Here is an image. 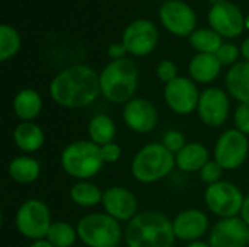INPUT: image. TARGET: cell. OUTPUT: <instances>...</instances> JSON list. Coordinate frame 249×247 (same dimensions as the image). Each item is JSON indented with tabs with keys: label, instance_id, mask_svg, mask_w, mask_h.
<instances>
[{
	"label": "cell",
	"instance_id": "5b68a950",
	"mask_svg": "<svg viewBox=\"0 0 249 247\" xmlns=\"http://www.w3.org/2000/svg\"><path fill=\"white\" fill-rule=\"evenodd\" d=\"M61 166L67 175L79 181H88L98 175L104 166L101 147L90 140L74 141L63 150Z\"/></svg>",
	"mask_w": 249,
	"mask_h": 247
},
{
	"label": "cell",
	"instance_id": "d4e9b609",
	"mask_svg": "<svg viewBox=\"0 0 249 247\" xmlns=\"http://www.w3.org/2000/svg\"><path fill=\"white\" fill-rule=\"evenodd\" d=\"M88 134L92 143L102 147L114 141L117 134V127L112 118H109L108 115H96L89 121Z\"/></svg>",
	"mask_w": 249,
	"mask_h": 247
},
{
	"label": "cell",
	"instance_id": "7a4b0ae2",
	"mask_svg": "<svg viewBox=\"0 0 249 247\" xmlns=\"http://www.w3.org/2000/svg\"><path fill=\"white\" fill-rule=\"evenodd\" d=\"M128 247H172L174 223L159 211H142L130 220L124 230Z\"/></svg>",
	"mask_w": 249,
	"mask_h": 247
},
{
	"label": "cell",
	"instance_id": "60d3db41",
	"mask_svg": "<svg viewBox=\"0 0 249 247\" xmlns=\"http://www.w3.org/2000/svg\"><path fill=\"white\" fill-rule=\"evenodd\" d=\"M207 1H210L213 6H216V4H219V3H223V1H226V0H207Z\"/></svg>",
	"mask_w": 249,
	"mask_h": 247
},
{
	"label": "cell",
	"instance_id": "7c38bea8",
	"mask_svg": "<svg viewBox=\"0 0 249 247\" xmlns=\"http://www.w3.org/2000/svg\"><path fill=\"white\" fill-rule=\"evenodd\" d=\"M198 87L194 80L187 77H177L165 86L163 96L171 111L178 115H188L198 108L200 100Z\"/></svg>",
	"mask_w": 249,
	"mask_h": 247
},
{
	"label": "cell",
	"instance_id": "f1b7e54d",
	"mask_svg": "<svg viewBox=\"0 0 249 247\" xmlns=\"http://www.w3.org/2000/svg\"><path fill=\"white\" fill-rule=\"evenodd\" d=\"M20 48V36L10 25H0V61H7L18 54Z\"/></svg>",
	"mask_w": 249,
	"mask_h": 247
},
{
	"label": "cell",
	"instance_id": "277c9868",
	"mask_svg": "<svg viewBox=\"0 0 249 247\" xmlns=\"http://www.w3.org/2000/svg\"><path fill=\"white\" fill-rule=\"evenodd\" d=\"M175 154L162 143H150L137 151L131 163V173L142 183H155L166 178L175 167Z\"/></svg>",
	"mask_w": 249,
	"mask_h": 247
},
{
	"label": "cell",
	"instance_id": "ac0fdd59",
	"mask_svg": "<svg viewBox=\"0 0 249 247\" xmlns=\"http://www.w3.org/2000/svg\"><path fill=\"white\" fill-rule=\"evenodd\" d=\"M172 223L177 239L184 242H198L209 230L207 215L196 208L181 211Z\"/></svg>",
	"mask_w": 249,
	"mask_h": 247
},
{
	"label": "cell",
	"instance_id": "2e32d148",
	"mask_svg": "<svg viewBox=\"0 0 249 247\" xmlns=\"http://www.w3.org/2000/svg\"><path fill=\"white\" fill-rule=\"evenodd\" d=\"M209 245L212 247L249 246V227L241 217L220 220L210 231Z\"/></svg>",
	"mask_w": 249,
	"mask_h": 247
},
{
	"label": "cell",
	"instance_id": "5bb4252c",
	"mask_svg": "<svg viewBox=\"0 0 249 247\" xmlns=\"http://www.w3.org/2000/svg\"><path fill=\"white\" fill-rule=\"evenodd\" d=\"M209 23L222 38H236L245 28V17L235 3L223 1L210 9Z\"/></svg>",
	"mask_w": 249,
	"mask_h": 247
},
{
	"label": "cell",
	"instance_id": "4fadbf2b",
	"mask_svg": "<svg viewBox=\"0 0 249 247\" xmlns=\"http://www.w3.org/2000/svg\"><path fill=\"white\" fill-rule=\"evenodd\" d=\"M198 116L207 127L223 125L231 114V100L225 90L219 87H209L200 95Z\"/></svg>",
	"mask_w": 249,
	"mask_h": 247
},
{
	"label": "cell",
	"instance_id": "6da1fadb",
	"mask_svg": "<svg viewBox=\"0 0 249 247\" xmlns=\"http://www.w3.org/2000/svg\"><path fill=\"white\" fill-rule=\"evenodd\" d=\"M53 100L66 109H82L101 95L99 74L89 66L74 64L61 70L50 84Z\"/></svg>",
	"mask_w": 249,
	"mask_h": 247
},
{
	"label": "cell",
	"instance_id": "30bf717a",
	"mask_svg": "<svg viewBox=\"0 0 249 247\" xmlns=\"http://www.w3.org/2000/svg\"><path fill=\"white\" fill-rule=\"evenodd\" d=\"M121 42L134 57L149 55L159 42V31L152 20L136 19L123 32Z\"/></svg>",
	"mask_w": 249,
	"mask_h": 247
},
{
	"label": "cell",
	"instance_id": "9c48e42d",
	"mask_svg": "<svg viewBox=\"0 0 249 247\" xmlns=\"http://www.w3.org/2000/svg\"><path fill=\"white\" fill-rule=\"evenodd\" d=\"M249 153V141L245 134L235 130H226L217 138L214 147V160L223 167V170L239 169Z\"/></svg>",
	"mask_w": 249,
	"mask_h": 247
},
{
	"label": "cell",
	"instance_id": "484cf974",
	"mask_svg": "<svg viewBox=\"0 0 249 247\" xmlns=\"http://www.w3.org/2000/svg\"><path fill=\"white\" fill-rule=\"evenodd\" d=\"M70 198L79 207L89 208L102 202L104 192L95 183L88 181H80L70 188Z\"/></svg>",
	"mask_w": 249,
	"mask_h": 247
},
{
	"label": "cell",
	"instance_id": "8fae6325",
	"mask_svg": "<svg viewBox=\"0 0 249 247\" xmlns=\"http://www.w3.org/2000/svg\"><path fill=\"white\" fill-rule=\"evenodd\" d=\"M159 19L165 29L177 36H190L197 26L196 12L182 0L165 1L159 10Z\"/></svg>",
	"mask_w": 249,
	"mask_h": 247
},
{
	"label": "cell",
	"instance_id": "4dcf8cb0",
	"mask_svg": "<svg viewBox=\"0 0 249 247\" xmlns=\"http://www.w3.org/2000/svg\"><path fill=\"white\" fill-rule=\"evenodd\" d=\"M239 55H241V48H238L233 44H223L216 52V57L219 58L222 66H235L238 63Z\"/></svg>",
	"mask_w": 249,
	"mask_h": 247
},
{
	"label": "cell",
	"instance_id": "7402d4cb",
	"mask_svg": "<svg viewBox=\"0 0 249 247\" xmlns=\"http://www.w3.org/2000/svg\"><path fill=\"white\" fill-rule=\"evenodd\" d=\"M13 141L16 147L26 153H34L44 146L45 135L35 122H20L13 131Z\"/></svg>",
	"mask_w": 249,
	"mask_h": 247
},
{
	"label": "cell",
	"instance_id": "9a60e30c",
	"mask_svg": "<svg viewBox=\"0 0 249 247\" xmlns=\"http://www.w3.org/2000/svg\"><path fill=\"white\" fill-rule=\"evenodd\" d=\"M158 118L156 106L143 98L131 99L123 109V119L125 125L137 134H147L153 131L158 125Z\"/></svg>",
	"mask_w": 249,
	"mask_h": 247
},
{
	"label": "cell",
	"instance_id": "d6986e66",
	"mask_svg": "<svg viewBox=\"0 0 249 247\" xmlns=\"http://www.w3.org/2000/svg\"><path fill=\"white\" fill-rule=\"evenodd\" d=\"M190 76L197 83H210L217 79L222 70V63L216 57V54H204L198 52L193 57L188 66Z\"/></svg>",
	"mask_w": 249,
	"mask_h": 247
},
{
	"label": "cell",
	"instance_id": "52a82bcc",
	"mask_svg": "<svg viewBox=\"0 0 249 247\" xmlns=\"http://www.w3.org/2000/svg\"><path fill=\"white\" fill-rule=\"evenodd\" d=\"M15 224L18 231L31 240H42L51 227L50 208L41 199H28L16 211Z\"/></svg>",
	"mask_w": 249,
	"mask_h": 247
},
{
	"label": "cell",
	"instance_id": "e0dca14e",
	"mask_svg": "<svg viewBox=\"0 0 249 247\" xmlns=\"http://www.w3.org/2000/svg\"><path fill=\"white\" fill-rule=\"evenodd\" d=\"M102 205L105 208V213L117 221L128 223L139 214V202L136 195L123 186L108 188L104 192Z\"/></svg>",
	"mask_w": 249,
	"mask_h": 247
},
{
	"label": "cell",
	"instance_id": "4316f807",
	"mask_svg": "<svg viewBox=\"0 0 249 247\" xmlns=\"http://www.w3.org/2000/svg\"><path fill=\"white\" fill-rule=\"evenodd\" d=\"M190 44L198 52H204V54H216L217 49L223 45L222 36L212 28L210 29H207V28L196 29L190 35Z\"/></svg>",
	"mask_w": 249,
	"mask_h": 247
},
{
	"label": "cell",
	"instance_id": "b9f144b4",
	"mask_svg": "<svg viewBox=\"0 0 249 247\" xmlns=\"http://www.w3.org/2000/svg\"><path fill=\"white\" fill-rule=\"evenodd\" d=\"M245 28H247V29H249V16H247V17H245Z\"/></svg>",
	"mask_w": 249,
	"mask_h": 247
},
{
	"label": "cell",
	"instance_id": "836d02e7",
	"mask_svg": "<svg viewBox=\"0 0 249 247\" xmlns=\"http://www.w3.org/2000/svg\"><path fill=\"white\" fill-rule=\"evenodd\" d=\"M233 119L236 130L249 135V103H239V106L235 109Z\"/></svg>",
	"mask_w": 249,
	"mask_h": 247
},
{
	"label": "cell",
	"instance_id": "ba28073f",
	"mask_svg": "<svg viewBox=\"0 0 249 247\" xmlns=\"http://www.w3.org/2000/svg\"><path fill=\"white\" fill-rule=\"evenodd\" d=\"M244 199L242 191L235 183L228 181L209 185L204 192L207 208L222 220L238 217V214H241Z\"/></svg>",
	"mask_w": 249,
	"mask_h": 247
},
{
	"label": "cell",
	"instance_id": "8d00e7d4",
	"mask_svg": "<svg viewBox=\"0 0 249 247\" xmlns=\"http://www.w3.org/2000/svg\"><path fill=\"white\" fill-rule=\"evenodd\" d=\"M241 218L249 227V195L244 199V205H242V210H241Z\"/></svg>",
	"mask_w": 249,
	"mask_h": 247
},
{
	"label": "cell",
	"instance_id": "cb8c5ba5",
	"mask_svg": "<svg viewBox=\"0 0 249 247\" xmlns=\"http://www.w3.org/2000/svg\"><path fill=\"white\" fill-rule=\"evenodd\" d=\"M7 172H9V176L15 182L26 185V183L35 182L39 178L41 166L38 160L28 157V156H20V157L13 159L9 163Z\"/></svg>",
	"mask_w": 249,
	"mask_h": 247
},
{
	"label": "cell",
	"instance_id": "ab89813d",
	"mask_svg": "<svg viewBox=\"0 0 249 247\" xmlns=\"http://www.w3.org/2000/svg\"><path fill=\"white\" fill-rule=\"evenodd\" d=\"M187 247H212L209 243H204V242H193L190 243Z\"/></svg>",
	"mask_w": 249,
	"mask_h": 247
},
{
	"label": "cell",
	"instance_id": "8992f818",
	"mask_svg": "<svg viewBox=\"0 0 249 247\" xmlns=\"http://www.w3.org/2000/svg\"><path fill=\"white\" fill-rule=\"evenodd\" d=\"M76 230L77 237L88 247H117L123 237L120 223L107 213H93L82 217Z\"/></svg>",
	"mask_w": 249,
	"mask_h": 247
},
{
	"label": "cell",
	"instance_id": "f35d334b",
	"mask_svg": "<svg viewBox=\"0 0 249 247\" xmlns=\"http://www.w3.org/2000/svg\"><path fill=\"white\" fill-rule=\"evenodd\" d=\"M29 247H54L47 239H42V240H35Z\"/></svg>",
	"mask_w": 249,
	"mask_h": 247
},
{
	"label": "cell",
	"instance_id": "603a6c76",
	"mask_svg": "<svg viewBox=\"0 0 249 247\" xmlns=\"http://www.w3.org/2000/svg\"><path fill=\"white\" fill-rule=\"evenodd\" d=\"M42 109V99L34 89H23L18 92L13 99V111L22 122L34 121Z\"/></svg>",
	"mask_w": 249,
	"mask_h": 247
},
{
	"label": "cell",
	"instance_id": "d6a6232c",
	"mask_svg": "<svg viewBox=\"0 0 249 247\" xmlns=\"http://www.w3.org/2000/svg\"><path fill=\"white\" fill-rule=\"evenodd\" d=\"M156 74H158V79L162 83L168 84V83H171L172 80H175L178 77V68H177V66H175L174 61H171V60H162L158 64Z\"/></svg>",
	"mask_w": 249,
	"mask_h": 247
},
{
	"label": "cell",
	"instance_id": "83f0119b",
	"mask_svg": "<svg viewBox=\"0 0 249 247\" xmlns=\"http://www.w3.org/2000/svg\"><path fill=\"white\" fill-rule=\"evenodd\" d=\"M45 239L54 247H71L77 239V230L66 221H57L51 224Z\"/></svg>",
	"mask_w": 249,
	"mask_h": 247
},
{
	"label": "cell",
	"instance_id": "74e56055",
	"mask_svg": "<svg viewBox=\"0 0 249 247\" xmlns=\"http://www.w3.org/2000/svg\"><path fill=\"white\" fill-rule=\"evenodd\" d=\"M241 55L245 58V61H249V36L241 45Z\"/></svg>",
	"mask_w": 249,
	"mask_h": 247
},
{
	"label": "cell",
	"instance_id": "f546056e",
	"mask_svg": "<svg viewBox=\"0 0 249 247\" xmlns=\"http://www.w3.org/2000/svg\"><path fill=\"white\" fill-rule=\"evenodd\" d=\"M162 144L172 154H178L187 146V141H185V135L181 131L169 130L168 132H165V135L162 138Z\"/></svg>",
	"mask_w": 249,
	"mask_h": 247
},
{
	"label": "cell",
	"instance_id": "e575fe53",
	"mask_svg": "<svg viewBox=\"0 0 249 247\" xmlns=\"http://www.w3.org/2000/svg\"><path fill=\"white\" fill-rule=\"evenodd\" d=\"M101 156L104 163H115L121 157V147L117 143H109L101 147Z\"/></svg>",
	"mask_w": 249,
	"mask_h": 247
},
{
	"label": "cell",
	"instance_id": "1f68e13d",
	"mask_svg": "<svg viewBox=\"0 0 249 247\" xmlns=\"http://www.w3.org/2000/svg\"><path fill=\"white\" fill-rule=\"evenodd\" d=\"M222 173H223V167H222L216 160H210V162L200 170L201 181H203L204 183H207V185H213V183L220 182Z\"/></svg>",
	"mask_w": 249,
	"mask_h": 247
},
{
	"label": "cell",
	"instance_id": "d590c367",
	"mask_svg": "<svg viewBox=\"0 0 249 247\" xmlns=\"http://www.w3.org/2000/svg\"><path fill=\"white\" fill-rule=\"evenodd\" d=\"M125 54H127V48L124 47L123 42H112L108 48V55L112 58V60H121V58H125Z\"/></svg>",
	"mask_w": 249,
	"mask_h": 247
},
{
	"label": "cell",
	"instance_id": "ffe728a7",
	"mask_svg": "<svg viewBox=\"0 0 249 247\" xmlns=\"http://www.w3.org/2000/svg\"><path fill=\"white\" fill-rule=\"evenodd\" d=\"M226 87L229 95L239 103H249V61L236 63L229 68Z\"/></svg>",
	"mask_w": 249,
	"mask_h": 247
},
{
	"label": "cell",
	"instance_id": "7bdbcfd3",
	"mask_svg": "<svg viewBox=\"0 0 249 247\" xmlns=\"http://www.w3.org/2000/svg\"><path fill=\"white\" fill-rule=\"evenodd\" d=\"M165 1H171V0H165Z\"/></svg>",
	"mask_w": 249,
	"mask_h": 247
},
{
	"label": "cell",
	"instance_id": "44dd1931",
	"mask_svg": "<svg viewBox=\"0 0 249 247\" xmlns=\"http://www.w3.org/2000/svg\"><path fill=\"white\" fill-rule=\"evenodd\" d=\"M175 162L182 172H198L210 162L209 150L200 143H187V146L175 154Z\"/></svg>",
	"mask_w": 249,
	"mask_h": 247
},
{
	"label": "cell",
	"instance_id": "3957f363",
	"mask_svg": "<svg viewBox=\"0 0 249 247\" xmlns=\"http://www.w3.org/2000/svg\"><path fill=\"white\" fill-rule=\"evenodd\" d=\"M139 67L131 58L112 60L99 74L101 95L111 103H128L139 86Z\"/></svg>",
	"mask_w": 249,
	"mask_h": 247
}]
</instances>
